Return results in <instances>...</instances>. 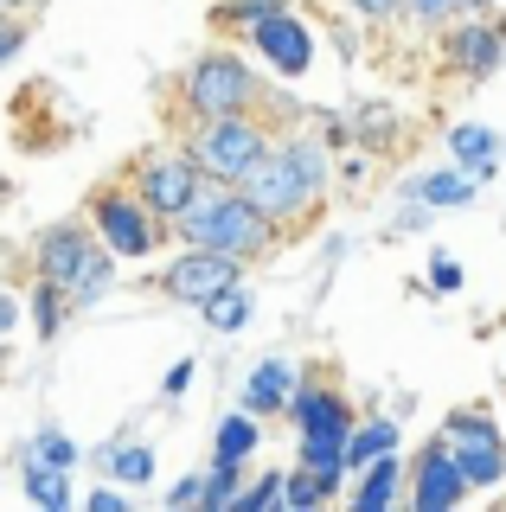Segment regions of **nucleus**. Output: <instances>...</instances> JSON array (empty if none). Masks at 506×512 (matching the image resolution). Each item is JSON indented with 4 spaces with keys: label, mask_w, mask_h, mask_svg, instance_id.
<instances>
[{
    "label": "nucleus",
    "mask_w": 506,
    "mask_h": 512,
    "mask_svg": "<svg viewBox=\"0 0 506 512\" xmlns=\"http://www.w3.org/2000/svg\"><path fill=\"white\" fill-rule=\"evenodd\" d=\"M282 410L295 416V429H302L308 442H346V429H353V404L321 378H295V391H289Z\"/></svg>",
    "instance_id": "9"
},
{
    "label": "nucleus",
    "mask_w": 506,
    "mask_h": 512,
    "mask_svg": "<svg viewBox=\"0 0 506 512\" xmlns=\"http://www.w3.org/2000/svg\"><path fill=\"white\" fill-rule=\"evenodd\" d=\"M289 391H295V365L289 359H263V365H250V378H244V410L250 416H276L289 404Z\"/></svg>",
    "instance_id": "15"
},
{
    "label": "nucleus",
    "mask_w": 506,
    "mask_h": 512,
    "mask_svg": "<svg viewBox=\"0 0 506 512\" xmlns=\"http://www.w3.org/2000/svg\"><path fill=\"white\" fill-rule=\"evenodd\" d=\"M449 154L468 167V180H494V154H500V135L481 122H455L449 128Z\"/></svg>",
    "instance_id": "17"
},
{
    "label": "nucleus",
    "mask_w": 506,
    "mask_h": 512,
    "mask_svg": "<svg viewBox=\"0 0 506 512\" xmlns=\"http://www.w3.org/2000/svg\"><path fill=\"white\" fill-rule=\"evenodd\" d=\"M410 192H417L423 205H436V212H455V205L474 199V180L449 167V173H423V180H410Z\"/></svg>",
    "instance_id": "23"
},
{
    "label": "nucleus",
    "mask_w": 506,
    "mask_h": 512,
    "mask_svg": "<svg viewBox=\"0 0 506 512\" xmlns=\"http://www.w3.org/2000/svg\"><path fill=\"white\" fill-rule=\"evenodd\" d=\"M295 468L314 474L327 493L346 487V455H340V442H308V436H302V455H295Z\"/></svg>",
    "instance_id": "24"
},
{
    "label": "nucleus",
    "mask_w": 506,
    "mask_h": 512,
    "mask_svg": "<svg viewBox=\"0 0 506 512\" xmlns=\"http://www.w3.org/2000/svg\"><path fill=\"white\" fill-rule=\"evenodd\" d=\"M404 474H410V506H417V512H449V506L468 500V480H462V468H455V455H449L442 436L423 448Z\"/></svg>",
    "instance_id": "10"
},
{
    "label": "nucleus",
    "mask_w": 506,
    "mask_h": 512,
    "mask_svg": "<svg viewBox=\"0 0 506 512\" xmlns=\"http://www.w3.org/2000/svg\"><path fill=\"white\" fill-rule=\"evenodd\" d=\"M116 263H122V256L109 250V244H97V250L84 256V263H77V276L65 282V301H71V314L97 308V301L109 295V288H116Z\"/></svg>",
    "instance_id": "14"
},
{
    "label": "nucleus",
    "mask_w": 506,
    "mask_h": 512,
    "mask_svg": "<svg viewBox=\"0 0 506 512\" xmlns=\"http://www.w3.org/2000/svg\"><path fill=\"white\" fill-rule=\"evenodd\" d=\"M186 384H193V359H180V365H173V372H167V384H161V391H167V397H180V391H186Z\"/></svg>",
    "instance_id": "38"
},
{
    "label": "nucleus",
    "mask_w": 506,
    "mask_h": 512,
    "mask_svg": "<svg viewBox=\"0 0 506 512\" xmlns=\"http://www.w3.org/2000/svg\"><path fill=\"white\" fill-rule=\"evenodd\" d=\"M385 448H398V423H391V416L353 423V429H346V442H340V455H346V474H359L372 455H385Z\"/></svg>",
    "instance_id": "18"
},
{
    "label": "nucleus",
    "mask_w": 506,
    "mask_h": 512,
    "mask_svg": "<svg viewBox=\"0 0 506 512\" xmlns=\"http://www.w3.org/2000/svg\"><path fill=\"white\" fill-rule=\"evenodd\" d=\"M468 0H398V13H410V26H449Z\"/></svg>",
    "instance_id": "30"
},
{
    "label": "nucleus",
    "mask_w": 506,
    "mask_h": 512,
    "mask_svg": "<svg viewBox=\"0 0 506 512\" xmlns=\"http://www.w3.org/2000/svg\"><path fill=\"white\" fill-rule=\"evenodd\" d=\"M494 436H500V423L487 410H455L442 423V442H494Z\"/></svg>",
    "instance_id": "28"
},
{
    "label": "nucleus",
    "mask_w": 506,
    "mask_h": 512,
    "mask_svg": "<svg viewBox=\"0 0 506 512\" xmlns=\"http://www.w3.org/2000/svg\"><path fill=\"white\" fill-rule=\"evenodd\" d=\"M20 45H26V20H7V13H0V64L20 52Z\"/></svg>",
    "instance_id": "35"
},
{
    "label": "nucleus",
    "mask_w": 506,
    "mask_h": 512,
    "mask_svg": "<svg viewBox=\"0 0 506 512\" xmlns=\"http://www.w3.org/2000/svg\"><path fill=\"white\" fill-rule=\"evenodd\" d=\"M327 500H334V493H327L314 474H302V468L282 474V506H289V512H314V506H327Z\"/></svg>",
    "instance_id": "27"
},
{
    "label": "nucleus",
    "mask_w": 506,
    "mask_h": 512,
    "mask_svg": "<svg viewBox=\"0 0 506 512\" xmlns=\"http://www.w3.org/2000/svg\"><path fill=\"white\" fill-rule=\"evenodd\" d=\"M97 244H103V237L90 231V224H45L39 244H33V263H39V276H45V282L65 288V282L77 276V263H84V256L97 250Z\"/></svg>",
    "instance_id": "11"
},
{
    "label": "nucleus",
    "mask_w": 506,
    "mask_h": 512,
    "mask_svg": "<svg viewBox=\"0 0 506 512\" xmlns=\"http://www.w3.org/2000/svg\"><path fill=\"white\" fill-rule=\"evenodd\" d=\"M173 224H180L186 244H205V250L244 256V263H250V256H270V250H276V237H282L276 224L263 218V212H257V205H250L237 186H212V180L199 186V199L186 205V212L173 218Z\"/></svg>",
    "instance_id": "2"
},
{
    "label": "nucleus",
    "mask_w": 506,
    "mask_h": 512,
    "mask_svg": "<svg viewBox=\"0 0 506 512\" xmlns=\"http://www.w3.org/2000/svg\"><path fill=\"white\" fill-rule=\"evenodd\" d=\"M327 167H334V160H327V148L314 135H282V141H270V154L250 167V180L237 192H244L270 224H289V218H302V212L321 205Z\"/></svg>",
    "instance_id": "1"
},
{
    "label": "nucleus",
    "mask_w": 506,
    "mask_h": 512,
    "mask_svg": "<svg viewBox=\"0 0 506 512\" xmlns=\"http://www.w3.org/2000/svg\"><path fill=\"white\" fill-rule=\"evenodd\" d=\"M237 487H244V468H237V461H212V468H205V493H199V506H205V512H231Z\"/></svg>",
    "instance_id": "26"
},
{
    "label": "nucleus",
    "mask_w": 506,
    "mask_h": 512,
    "mask_svg": "<svg viewBox=\"0 0 506 512\" xmlns=\"http://www.w3.org/2000/svg\"><path fill=\"white\" fill-rule=\"evenodd\" d=\"M199 493H205V474H186V480H173V487H167V506L173 512H193Z\"/></svg>",
    "instance_id": "34"
},
{
    "label": "nucleus",
    "mask_w": 506,
    "mask_h": 512,
    "mask_svg": "<svg viewBox=\"0 0 506 512\" xmlns=\"http://www.w3.org/2000/svg\"><path fill=\"white\" fill-rule=\"evenodd\" d=\"M244 45L270 64L276 77H308L314 71V26L302 20V13H289V7H270L263 20H250Z\"/></svg>",
    "instance_id": "7"
},
{
    "label": "nucleus",
    "mask_w": 506,
    "mask_h": 512,
    "mask_svg": "<svg viewBox=\"0 0 506 512\" xmlns=\"http://www.w3.org/2000/svg\"><path fill=\"white\" fill-rule=\"evenodd\" d=\"M430 288L436 295H455V288H462V263H455V256H430Z\"/></svg>",
    "instance_id": "33"
},
{
    "label": "nucleus",
    "mask_w": 506,
    "mask_h": 512,
    "mask_svg": "<svg viewBox=\"0 0 506 512\" xmlns=\"http://www.w3.org/2000/svg\"><path fill=\"white\" fill-rule=\"evenodd\" d=\"M103 468L116 474L122 487H148L161 461H154V448H148V442H109V448H103Z\"/></svg>",
    "instance_id": "19"
},
{
    "label": "nucleus",
    "mask_w": 506,
    "mask_h": 512,
    "mask_svg": "<svg viewBox=\"0 0 506 512\" xmlns=\"http://www.w3.org/2000/svg\"><path fill=\"white\" fill-rule=\"evenodd\" d=\"M84 212H90V231H97L116 256H148L154 244H161V218H154L148 205H141V192L122 186V180L116 186H97Z\"/></svg>",
    "instance_id": "5"
},
{
    "label": "nucleus",
    "mask_w": 506,
    "mask_h": 512,
    "mask_svg": "<svg viewBox=\"0 0 506 512\" xmlns=\"http://www.w3.org/2000/svg\"><path fill=\"white\" fill-rule=\"evenodd\" d=\"M180 103L193 109V116H244V109L263 103V77H257L250 58L212 45V52H199L180 71Z\"/></svg>",
    "instance_id": "4"
},
{
    "label": "nucleus",
    "mask_w": 506,
    "mask_h": 512,
    "mask_svg": "<svg viewBox=\"0 0 506 512\" xmlns=\"http://www.w3.org/2000/svg\"><path fill=\"white\" fill-rule=\"evenodd\" d=\"M244 256H225V250H205V244H186L173 263L161 269V295L180 301V308H199L205 295H218L225 282H237Z\"/></svg>",
    "instance_id": "8"
},
{
    "label": "nucleus",
    "mask_w": 506,
    "mask_h": 512,
    "mask_svg": "<svg viewBox=\"0 0 506 512\" xmlns=\"http://www.w3.org/2000/svg\"><path fill=\"white\" fill-rule=\"evenodd\" d=\"M270 128H263L257 116H199L193 135H186V160L199 167V180L212 186H244L250 167H257L263 154H270Z\"/></svg>",
    "instance_id": "3"
},
{
    "label": "nucleus",
    "mask_w": 506,
    "mask_h": 512,
    "mask_svg": "<svg viewBox=\"0 0 506 512\" xmlns=\"http://www.w3.org/2000/svg\"><path fill=\"white\" fill-rule=\"evenodd\" d=\"M13 320H20V301H13L7 288H0V340H7V333H13Z\"/></svg>",
    "instance_id": "39"
},
{
    "label": "nucleus",
    "mask_w": 506,
    "mask_h": 512,
    "mask_svg": "<svg viewBox=\"0 0 506 512\" xmlns=\"http://www.w3.org/2000/svg\"><path fill=\"white\" fill-rule=\"evenodd\" d=\"M500 58H506V32L494 20H462V26L449 20V64H455V71L487 77Z\"/></svg>",
    "instance_id": "12"
},
{
    "label": "nucleus",
    "mask_w": 506,
    "mask_h": 512,
    "mask_svg": "<svg viewBox=\"0 0 506 512\" xmlns=\"http://www.w3.org/2000/svg\"><path fill=\"white\" fill-rule=\"evenodd\" d=\"M449 455H455V468H462L468 493H487V487L506 480V436H494V442H449Z\"/></svg>",
    "instance_id": "16"
},
{
    "label": "nucleus",
    "mask_w": 506,
    "mask_h": 512,
    "mask_svg": "<svg viewBox=\"0 0 506 512\" xmlns=\"http://www.w3.org/2000/svg\"><path fill=\"white\" fill-rule=\"evenodd\" d=\"M129 186L141 192V205H148L161 224H173L186 212V205L199 199V167L186 154H173V148H154V154H135V167H129Z\"/></svg>",
    "instance_id": "6"
},
{
    "label": "nucleus",
    "mask_w": 506,
    "mask_h": 512,
    "mask_svg": "<svg viewBox=\"0 0 506 512\" xmlns=\"http://www.w3.org/2000/svg\"><path fill=\"white\" fill-rule=\"evenodd\" d=\"M26 314H33V333H39V340H58V327H65V320H71V301H65V288L39 276L33 301H26Z\"/></svg>",
    "instance_id": "25"
},
{
    "label": "nucleus",
    "mask_w": 506,
    "mask_h": 512,
    "mask_svg": "<svg viewBox=\"0 0 506 512\" xmlns=\"http://www.w3.org/2000/svg\"><path fill=\"white\" fill-rule=\"evenodd\" d=\"M257 442H263V429H257V416H225V423H218V442H212V461H237V468H244L250 455H257Z\"/></svg>",
    "instance_id": "21"
},
{
    "label": "nucleus",
    "mask_w": 506,
    "mask_h": 512,
    "mask_svg": "<svg viewBox=\"0 0 506 512\" xmlns=\"http://www.w3.org/2000/svg\"><path fill=\"white\" fill-rule=\"evenodd\" d=\"M33 455L52 461V468H71V461H77V442L65 436V429H39V436H33Z\"/></svg>",
    "instance_id": "31"
},
{
    "label": "nucleus",
    "mask_w": 506,
    "mask_h": 512,
    "mask_svg": "<svg viewBox=\"0 0 506 512\" xmlns=\"http://www.w3.org/2000/svg\"><path fill=\"white\" fill-rule=\"evenodd\" d=\"M346 7H353L359 20H391V13H398V0H346Z\"/></svg>",
    "instance_id": "37"
},
{
    "label": "nucleus",
    "mask_w": 506,
    "mask_h": 512,
    "mask_svg": "<svg viewBox=\"0 0 506 512\" xmlns=\"http://www.w3.org/2000/svg\"><path fill=\"white\" fill-rule=\"evenodd\" d=\"M270 7H282V0H225V7H218L212 20H218V26H237V32H244L250 20H263Z\"/></svg>",
    "instance_id": "32"
},
{
    "label": "nucleus",
    "mask_w": 506,
    "mask_h": 512,
    "mask_svg": "<svg viewBox=\"0 0 506 512\" xmlns=\"http://www.w3.org/2000/svg\"><path fill=\"white\" fill-rule=\"evenodd\" d=\"M199 314H205V327H212V333H237L250 320V288L244 282H225L218 295L199 301Z\"/></svg>",
    "instance_id": "20"
},
{
    "label": "nucleus",
    "mask_w": 506,
    "mask_h": 512,
    "mask_svg": "<svg viewBox=\"0 0 506 512\" xmlns=\"http://www.w3.org/2000/svg\"><path fill=\"white\" fill-rule=\"evenodd\" d=\"M7 7H33V0H0V13H7Z\"/></svg>",
    "instance_id": "40"
},
{
    "label": "nucleus",
    "mask_w": 506,
    "mask_h": 512,
    "mask_svg": "<svg viewBox=\"0 0 506 512\" xmlns=\"http://www.w3.org/2000/svg\"><path fill=\"white\" fill-rule=\"evenodd\" d=\"M90 512H129V493H116V487H90Z\"/></svg>",
    "instance_id": "36"
},
{
    "label": "nucleus",
    "mask_w": 506,
    "mask_h": 512,
    "mask_svg": "<svg viewBox=\"0 0 506 512\" xmlns=\"http://www.w3.org/2000/svg\"><path fill=\"white\" fill-rule=\"evenodd\" d=\"M282 506V474L270 468L263 480H250V487H237V500H231V512H276Z\"/></svg>",
    "instance_id": "29"
},
{
    "label": "nucleus",
    "mask_w": 506,
    "mask_h": 512,
    "mask_svg": "<svg viewBox=\"0 0 506 512\" xmlns=\"http://www.w3.org/2000/svg\"><path fill=\"white\" fill-rule=\"evenodd\" d=\"M404 500V455L398 448H385V455H372L366 468L353 480V512H391Z\"/></svg>",
    "instance_id": "13"
},
{
    "label": "nucleus",
    "mask_w": 506,
    "mask_h": 512,
    "mask_svg": "<svg viewBox=\"0 0 506 512\" xmlns=\"http://www.w3.org/2000/svg\"><path fill=\"white\" fill-rule=\"evenodd\" d=\"M20 474H26V500L33 506H71V487H65V468H52V461H39L33 448H26V461H20Z\"/></svg>",
    "instance_id": "22"
}]
</instances>
